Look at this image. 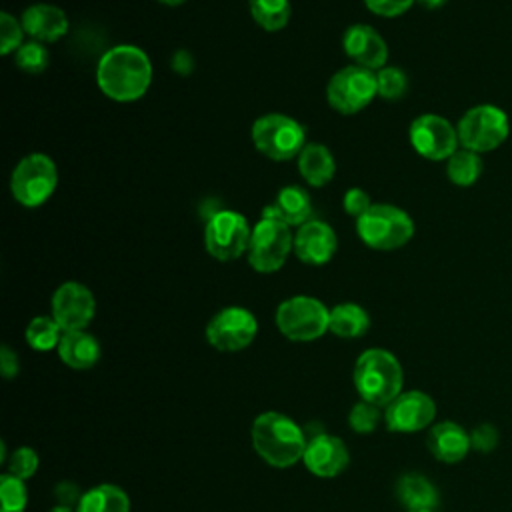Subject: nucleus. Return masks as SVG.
<instances>
[{"label":"nucleus","instance_id":"ddd939ff","mask_svg":"<svg viewBox=\"0 0 512 512\" xmlns=\"http://www.w3.org/2000/svg\"><path fill=\"white\" fill-rule=\"evenodd\" d=\"M412 148L428 160H448L458 150V130L438 114H420L408 128Z\"/></svg>","mask_w":512,"mask_h":512},{"label":"nucleus","instance_id":"bb28decb","mask_svg":"<svg viewBox=\"0 0 512 512\" xmlns=\"http://www.w3.org/2000/svg\"><path fill=\"white\" fill-rule=\"evenodd\" d=\"M446 174L456 186H472L482 174V158L478 152L458 148L446 162Z\"/></svg>","mask_w":512,"mask_h":512},{"label":"nucleus","instance_id":"2f4dec72","mask_svg":"<svg viewBox=\"0 0 512 512\" xmlns=\"http://www.w3.org/2000/svg\"><path fill=\"white\" fill-rule=\"evenodd\" d=\"M0 498H2V510L0 512H24L28 502V492L24 486V480L2 474L0 478Z\"/></svg>","mask_w":512,"mask_h":512},{"label":"nucleus","instance_id":"f8f14e48","mask_svg":"<svg viewBox=\"0 0 512 512\" xmlns=\"http://www.w3.org/2000/svg\"><path fill=\"white\" fill-rule=\"evenodd\" d=\"M258 334L256 316L242 306L218 310L206 324V340L220 352H238L252 344Z\"/></svg>","mask_w":512,"mask_h":512},{"label":"nucleus","instance_id":"37998d69","mask_svg":"<svg viewBox=\"0 0 512 512\" xmlns=\"http://www.w3.org/2000/svg\"><path fill=\"white\" fill-rule=\"evenodd\" d=\"M158 2H162V4H166V6H180V4H184L186 0H158Z\"/></svg>","mask_w":512,"mask_h":512},{"label":"nucleus","instance_id":"c9c22d12","mask_svg":"<svg viewBox=\"0 0 512 512\" xmlns=\"http://www.w3.org/2000/svg\"><path fill=\"white\" fill-rule=\"evenodd\" d=\"M498 430L496 426L484 422V424H478L472 432H470V444H472V450L476 452H482V454H488L492 452L496 446H498Z\"/></svg>","mask_w":512,"mask_h":512},{"label":"nucleus","instance_id":"ea45409f","mask_svg":"<svg viewBox=\"0 0 512 512\" xmlns=\"http://www.w3.org/2000/svg\"><path fill=\"white\" fill-rule=\"evenodd\" d=\"M18 368H20V364H18L16 352H12L10 346L4 344V346L0 348V370H2L4 378L16 376V374H18Z\"/></svg>","mask_w":512,"mask_h":512},{"label":"nucleus","instance_id":"20e7f679","mask_svg":"<svg viewBox=\"0 0 512 512\" xmlns=\"http://www.w3.org/2000/svg\"><path fill=\"white\" fill-rule=\"evenodd\" d=\"M360 240L380 252L402 248L414 236V222L406 210L394 204H372L368 212L356 218Z\"/></svg>","mask_w":512,"mask_h":512},{"label":"nucleus","instance_id":"cd10ccee","mask_svg":"<svg viewBox=\"0 0 512 512\" xmlns=\"http://www.w3.org/2000/svg\"><path fill=\"white\" fill-rule=\"evenodd\" d=\"M250 14L254 22L268 30H282L290 20V0H248Z\"/></svg>","mask_w":512,"mask_h":512},{"label":"nucleus","instance_id":"4c0bfd02","mask_svg":"<svg viewBox=\"0 0 512 512\" xmlns=\"http://www.w3.org/2000/svg\"><path fill=\"white\" fill-rule=\"evenodd\" d=\"M342 206H344V212L348 216H354V218H360L364 212H368V208L372 206V198L366 190L362 188H350L346 190L344 194V200H342Z\"/></svg>","mask_w":512,"mask_h":512},{"label":"nucleus","instance_id":"1a4fd4ad","mask_svg":"<svg viewBox=\"0 0 512 512\" xmlns=\"http://www.w3.org/2000/svg\"><path fill=\"white\" fill-rule=\"evenodd\" d=\"M458 140L472 152L496 150L508 138V116L494 104H478L458 120Z\"/></svg>","mask_w":512,"mask_h":512},{"label":"nucleus","instance_id":"423d86ee","mask_svg":"<svg viewBox=\"0 0 512 512\" xmlns=\"http://www.w3.org/2000/svg\"><path fill=\"white\" fill-rule=\"evenodd\" d=\"M58 184V170L48 154L32 152L24 156L10 174L12 198L26 206L38 208L50 200Z\"/></svg>","mask_w":512,"mask_h":512},{"label":"nucleus","instance_id":"c756f323","mask_svg":"<svg viewBox=\"0 0 512 512\" xmlns=\"http://www.w3.org/2000/svg\"><path fill=\"white\" fill-rule=\"evenodd\" d=\"M48 60H50L48 50H46L44 42H38V40H28L14 52L16 66L26 74L44 72L48 66Z\"/></svg>","mask_w":512,"mask_h":512},{"label":"nucleus","instance_id":"c03bdc74","mask_svg":"<svg viewBox=\"0 0 512 512\" xmlns=\"http://www.w3.org/2000/svg\"><path fill=\"white\" fill-rule=\"evenodd\" d=\"M50 512H74V510L68 508V506H56V508H52Z\"/></svg>","mask_w":512,"mask_h":512},{"label":"nucleus","instance_id":"b1692460","mask_svg":"<svg viewBox=\"0 0 512 512\" xmlns=\"http://www.w3.org/2000/svg\"><path fill=\"white\" fill-rule=\"evenodd\" d=\"M396 494L408 512L434 510L438 506V490L422 474H404L396 484Z\"/></svg>","mask_w":512,"mask_h":512},{"label":"nucleus","instance_id":"0eeeda50","mask_svg":"<svg viewBox=\"0 0 512 512\" xmlns=\"http://www.w3.org/2000/svg\"><path fill=\"white\" fill-rule=\"evenodd\" d=\"M294 250V234L290 226L276 220L262 216L254 226L248 242V264L260 274H272L280 270L290 252Z\"/></svg>","mask_w":512,"mask_h":512},{"label":"nucleus","instance_id":"72a5a7b5","mask_svg":"<svg viewBox=\"0 0 512 512\" xmlns=\"http://www.w3.org/2000/svg\"><path fill=\"white\" fill-rule=\"evenodd\" d=\"M24 34L26 32H24L20 20H16L8 12L0 14V54L2 56L16 52L24 44Z\"/></svg>","mask_w":512,"mask_h":512},{"label":"nucleus","instance_id":"e433bc0d","mask_svg":"<svg viewBox=\"0 0 512 512\" xmlns=\"http://www.w3.org/2000/svg\"><path fill=\"white\" fill-rule=\"evenodd\" d=\"M414 2L416 0H364V6L376 16L394 18L408 12Z\"/></svg>","mask_w":512,"mask_h":512},{"label":"nucleus","instance_id":"9b49d317","mask_svg":"<svg viewBox=\"0 0 512 512\" xmlns=\"http://www.w3.org/2000/svg\"><path fill=\"white\" fill-rule=\"evenodd\" d=\"M378 96L376 72L350 64L332 74L326 84V100L340 114H356Z\"/></svg>","mask_w":512,"mask_h":512},{"label":"nucleus","instance_id":"39448f33","mask_svg":"<svg viewBox=\"0 0 512 512\" xmlns=\"http://www.w3.org/2000/svg\"><path fill=\"white\" fill-rule=\"evenodd\" d=\"M250 136L256 150L276 162L298 158L306 146L304 126L296 118L280 112H270L256 118Z\"/></svg>","mask_w":512,"mask_h":512},{"label":"nucleus","instance_id":"a18cd8bd","mask_svg":"<svg viewBox=\"0 0 512 512\" xmlns=\"http://www.w3.org/2000/svg\"><path fill=\"white\" fill-rule=\"evenodd\" d=\"M418 512H432V510H418Z\"/></svg>","mask_w":512,"mask_h":512},{"label":"nucleus","instance_id":"6ab92c4d","mask_svg":"<svg viewBox=\"0 0 512 512\" xmlns=\"http://www.w3.org/2000/svg\"><path fill=\"white\" fill-rule=\"evenodd\" d=\"M24 32L38 42H56L68 32V16L64 14L62 8L48 4V2H38L28 6L22 16H20Z\"/></svg>","mask_w":512,"mask_h":512},{"label":"nucleus","instance_id":"aec40b11","mask_svg":"<svg viewBox=\"0 0 512 512\" xmlns=\"http://www.w3.org/2000/svg\"><path fill=\"white\" fill-rule=\"evenodd\" d=\"M426 442L432 456L446 464L460 462L472 450L470 432H466L460 424L450 420L434 424L432 430L428 432Z\"/></svg>","mask_w":512,"mask_h":512},{"label":"nucleus","instance_id":"f3484780","mask_svg":"<svg viewBox=\"0 0 512 512\" xmlns=\"http://www.w3.org/2000/svg\"><path fill=\"white\" fill-rule=\"evenodd\" d=\"M342 48L346 56L362 68L372 72L386 66L388 44L382 34L368 24H352L342 36Z\"/></svg>","mask_w":512,"mask_h":512},{"label":"nucleus","instance_id":"58836bf2","mask_svg":"<svg viewBox=\"0 0 512 512\" xmlns=\"http://www.w3.org/2000/svg\"><path fill=\"white\" fill-rule=\"evenodd\" d=\"M80 498H82V494H80V490H78L76 484H72V482H60V484L56 486V500H58V506H68V508H72V504L78 506Z\"/></svg>","mask_w":512,"mask_h":512},{"label":"nucleus","instance_id":"5701e85b","mask_svg":"<svg viewBox=\"0 0 512 512\" xmlns=\"http://www.w3.org/2000/svg\"><path fill=\"white\" fill-rule=\"evenodd\" d=\"M298 172L306 184L320 188L334 178L336 160L324 144L308 142L298 154Z\"/></svg>","mask_w":512,"mask_h":512},{"label":"nucleus","instance_id":"4be33fe9","mask_svg":"<svg viewBox=\"0 0 512 512\" xmlns=\"http://www.w3.org/2000/svg\"><path fill=\"white\" fill-rule=\"evenodd\" d=\"M56 350L60 360L74 370H88L100 358V344L86 330L64 332Z\"/></svg>","mask_w":512,"mask_h":512},{"label":"nucleus","instance_id":"412c9836","mask_svg":"<svg viewBox=\"0 0 512 512\" xmlns=\"http://www.w3.org/2000/svg\"><path fill=\"white\" fill-rule=\"evenodd\" d=\"M262 216L266 218H276L284 224L292 226H302L304 222L312 220V202L310 196L304 188L300 186H284L276 200L264 208Z\"/></svg>","mask_w":512,"mask_h":512},{"label":"nucleus","instance_id":"dca6fc26","mask_svg":"<svg viewBox=\"0 0 512 512\" xmlns=\"http://www.w3.org/2000/svg\"><path fill=\"white\" fill-rule=\"evenodd\" d=\"M338 250V238L330 224L312 218L294 232V254L310 266L328 264Z\"/></svg>","mask_w":512,"mask_h":512},{"label":"nucleus","instance_id":"9d476101","mask_svg":"<svg viewBox=\"0 0 512 512\" xmlns=\"http://www.w3.org/2000/svg\"><path fill=\"white\" fill-rule=\"evenodd\" d=\"M250 234L252 226L244 214L236 210H218L206 220L204 248L212 258L230 262L248 250Z\"/></svg>","mask_w":512,"mask_h":512},{"label":"nucleus","instance_id":"79ce46f5","mask_svg":"<svg viewBox=\"0 0 512 512\" xmlns=\"http://www.w3.org/2000/svg\"><path fill=\"white\" fill-rule=\"evenodd\" d=\"M424 8H430V10H434V8H440L446 0H418Z\"/></svg>","mask_w":512,"mask_h":512},{"label":"nucleus","instance_id":"7ed1b4c3","mask_svg":"<svg viewBox=\"0 0 512 512\" xmlns=\"http://www.w3.org/2000/svg\"><path fill=\"white\" fill-rule=\"evenodd\" d=\"M354 386L362 400L378 406H388L404 384V374L398 358L384 348H368L354 364Z\"/></svg>","mask_w":512,"mask_h":512},{"label":"nucleus","instance_id":"a211bd4d","mask_svg":"<svg viewBox=\"0 0 512 512\" xmlns=\"http://www.w3.org/2000/svg\"><path fill=\"white\" fill-rule=\"evenodd\" d=\"M302 460L312 474L320 478H332L348 466L350 454L340 438L330 434H316L312 440H308Z\"/></svg>","mask_w":512,"mask_h":512},{"label":"nucleus","instance_id":"f704fd0d","mask_svg":"<svg viewBox=\"0 0 512 512\" xmlns=\"http://www.w3.org/2000/svg\"><path fill=\"white\" fill-rule=\"evenodd\" d=\"M38 468V454L28 448V446H20L16 448L10 458H8V472L20 480H28Z\"/></svg>","mask_w":512,"mask_h":512},{"label":"nucleus","instance_id":"f257e3e1","mask_svg":"<svg viewBox=\"0 0 512 512\" xmlns=\"http://www.w3.org/2000/svg\"><path fill=\"white\" fill-rule=\"evenodd\" d=\"M96 84L114 102H134L152 84V62L134 44H116L106 50L96 66Z\"/></svg>","mask_w":512,"mask_h":512},{"label":"nucleus","instance_id":"2eb2a0df","mask_svg":"<svg viewBox=\"0 0 512 512\" xmlns=\"http://www.w3.org/2000/svg\"><path fill=\"white\" fill-rule=\"evenodd\" d=\"M436 416V404L434 400L420 390L400 392L384 412L386 428L390 432H418L432 424Z\"/></svg>","mask_w":512,"mask_h":512},{"label":"nucleus","instance_id":"f03ea898","mask_svg":"<svg viewBox=\"0 0 512 512\" xmlns=\"http://www.w3.org/2000/svg\"><path fill=\"white\" fill-rule=\"evenodd\" d=\"M250 436L258 456L274 468L294 466L304 458L308 444L302 428L280 412H262L256 416Z\"/></svg>","mask_w":512,"mask_h":512},{"label":"nucleus","instance_id":"a19ab883","mask_svg":"<svg viewBox=\"0 0 512 512\" xmlns=\"http://www.w3.org/2000/svg\"><path fill=\"white\" fill-rule=\"evenodd\" d=\"M172 68L178 74H190L194 68V58L186 50H178L172 54Z\"/></svg>","mask_w":512,"mask_h":512},{"label":"nucleus","instance_id":"393cba45","mask_svg":"<svg viewBox=\"0 0 512 512\" xmlns=\"http://www.w3.org/2000/svg\"><path fill=\"white\" fill-rule=\"evenodd\" d=\"M370 328L368 312L354 302H342L330 308V322L328 332L340 338H360Z\"/></svg>","mask_w":512,"mask_h":512},{"label":"nucleus","instance_id":"7c9ffc66","mask_svg":"<svg viewBox=\"0 0 512 512\" xmlns=\"http://www.w3.org/2000/svg\"><path fill=\"white\" fill-rule=\"evenodd\" d=\"M376 86L378 96L384 100H398L408 90V76L402 68L396 66H384L376 70Z\"/></svg>","mask_w":512,"mask_h":512},{"label":"nucleus","instance_id":"6e6552de","mask_svg":"<svg viewBox=\"0 0 512 512\" xmlns=\"http://www.w3.org/2000/svg\"><path fill=\"white\" fill-rule=\"evenodd\" d=\"M330 310L312 296H292L278 304L276 326L294 342H312L328 332Z\"/></svg>","mask_w":512,"mask_h":512},{"label":"nucleus","instance_id":"4468645a","mask_svg":"<svg viewBox=\"0 0 512 512\" xmlns=\"http://www.w3.org/2000/svg\"><path fill=\"white\" fill-rule=\"evenodd\" d=\"M96 314V300L88 286L80 282H64L52 294V316L64 332L86 330Z\"/></svg>","mask_w":512,"mask_h":512},{"label":"nucleus","instance_id":"a878e982","mask_svg":"<svg viewBox=\"0 0 512 512\" xmlns=\"http://www.w3.org/2000/svg\"><path fill=\"white\" fill-rule=\"evenodd\" d=\"M76 512H130V498L114 484H98L82 494Z\"/></svg>","mask_w":512,"mask_h":512},{"label":"nucleus","instance_id":"c85d7f7f","mask_svg":"<svg viewBox=\"0 0 512 512\" xmlns=\"http://www.w3.org/2000/svg\"><path fill=\"white\" fill-rule=\"evenodd\" d=\"M62 334H64V330L54 320V316H36V318H32L26 326V332H24L28 346L38 350V352L58 348Z\"/></svg>","mask_w":512,"mask_h":512},{"label":"nucleus","instance_id":"473e14b6","mask_svg":"<svg viewBox=\"0 0 512 512\" xmlns=\"http://www.w3.org/2000/svg\"><path fill=\"white\" fill-rule=\"evenodd\" d=\"M380 408L378 404H372L368 400H360L352 406L350 414H348V424L354 432L358 434H370L378 428L380 424Z\"/></svg>","mask_w":512,"mask_h":512}]
</instances>
